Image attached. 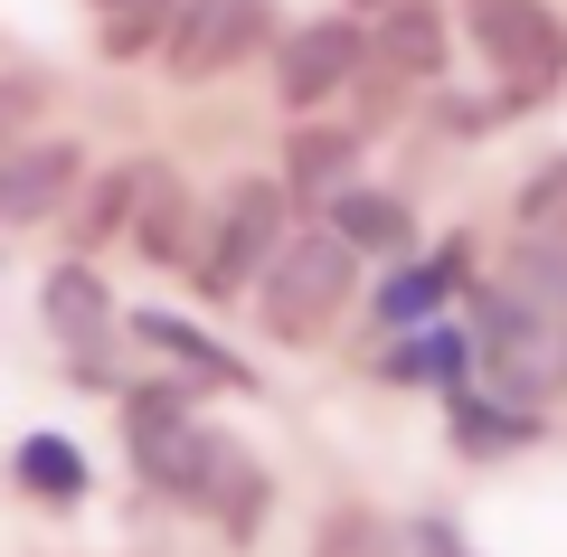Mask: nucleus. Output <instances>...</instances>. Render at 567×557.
<instances>
[{"instance_id":"nucleus-7","label":"nucleus","mask_w":567,"mask_h":557,"mask_svg":"<svg viewBox=\"0 0 567 557\" xmlns=\"http://www.w3.org/2000/svg\"><path fill=\"white\" fill-rule=\"evenodd\" d=\"M360 20H312V29H284L275 48V95L293 104V114H312V104H331L350 76H360Z\"/></svg>"},{"instance_id":"nucleus-8","label":"nucleus","mask_w":567,"mask_h":557,"mask_svg":"<svg viewBox=\"0 0 567 557\" xmlns=\"http://www.w3.org/2000/svg\"><path fill=\"white\" fill-rule=\"evenodd\" d=\"M76 179H85V142H66V133L10 142V152H0V227H39V218H58Z\"/></svg>"},{"instance_id":"nucleus-20","label":"nucleus","mask_w":567,"mask_h":557,"mask_svg":"<svg viewBox=\"0 0 567 557\" xmlns=\"http://www.w3.org/2000/svg\"><path fill=\"white\" fill-rule=\"evenodd\" d=\"M265 501H275V482H265V463L237 444V454H227V473H218V492H208V510H218L227 538H256V529H265Z\"/></svg>"},{"instance_id":"nucleus-4","label":"nucleus","mask_w":567,"mask_h":557,"mask_svg":"<svg viewBox=\"0 0 567 557\" xmlns=\"http://www.w3.org/2000/svg\"><path fill=\"white\" fill-rule=\"evenodd\" d=\"M464 29L483 66L502 76V104H539L567 76V29L548 20V0H464Z\"/></svg>"},{"instance_id":"nucleus-19","label":"nucleus","mask_w":567,"mask_h":557,"mask_svg":"<svg viewBox=\"0 0 567 557\" xmlns=\"http://www.w3.org/2000/svg\"><path fill=\"white\" fill-rule=\"evenodd\" d=\"M312 557H406V519H379V510H360V501H341V510L312 529Z\"/></svg>"},{"instance_id":"nucleus-26","label":"nucleus","mask_w":567,"mask_h":557,"mask_svg":"<svg viewBox=\"0 0 567 557\" xmlns=\"http://www.w3.org/2000/svg\"><path fill=\"white\" fill-rule=\"evenodd\" d=\"M360 10H388V0H360Z\"/></svg>"},{"instance_id":"nucleus-15","label":"nucleus","mask_w":567,"mask_h":557,"mask_svg":"<svg viewBox=\"0 0 567 557\" xmlns=\"http://www.w3.org/2000/svg\"><path fill=\"white\" fill-rule=\"evenodd\" d=\"M454 444H464L473 463H502V454H520L529 435H539V416H529V406H502L492 398V388H454Z\"/></svg>"},{"instance_id":"nucleus-18","label":"nucleus","mask_w":567,"mask_h":557,"mask_svg":"<svg viewBox=\"0 0 567 557\" xmlns=\"http://www.w3.org/2000/svg\"><path fill=\"white\" fill-rule=\"evenodd\" d=\"M10 482L39 501H85V454L66 435H20V454H10Z\"/></svg>"},{"instance_id":"nucleus-23","label":"nucleus","mask_w":567,"mask_h":557,"mask_svg":"<svg viewBox=\"0 0 567 557\" xmlns=\"http://www.w3.org/2000/svg\"><path fill=\"white\" fill-rule=\"evenodd\" d=\"M567 208V152L548 161V171H529V189H520V227L529 237H548V218Z\"/></svg>"},{"instance_id":"nucleus-25","label":"nucleus","mask_w":567,"mask_h":557,"mask_svg":"<svg viewBox=\"0 0 567 557\" xmlns=\"http://www.w3.org/2000/svg\"><path fill=\"white\" fill-rule=\"evenodd\" d=\"M548 237H558V246H567V208H558V218H548Z\"/></svg>"},{"instance_id":"nucleus-9","label":"nucleus","mask_w":567,"mask_h":557,"mask_svg":"<svg viewBox=\"0 0 567 557\" xmlns=\"http://www.w3.org/2000/svg\"><path fill=\"white\" fill-rule=\"evenodd\" d=\"M322 227L350 246V256H388V265L416 256V208H406L398 189H360V179H350V189L322 199Z\"/></svg>"},{"instance_id":"nucleus-24","label":"nucleus","mask_w":567,"mask_h":557,"mask_svg":"<svg viewBox=\"0 0 567 557\" xmlns=\"http://www.w3.org/2000/svg\"><path fill=\"white\" fill-rule=\"evenodd\" d=\"M29 114H39V85H0V133H20Z\"/></svg>"},{"instance_id":"nucleus-22","label":"nucleus","mask_w":567,"mask_h":557,"mask_svg":"<svg viewBox=\"0 0 567 557\" xmlns=\"http://www.w3.org/2000/svg\"><path fill=\"white\" fill-rule=\"evenodd\" d=\"M95 10L114 20V29H104V48H114V58H142V48L171 29V10H181V0H95Z\"/></svg>"},{"instance_id":"nucleus-10","label":"nucleus","mask_w":567,"mask_h":557,"mask_svg":"<svg viewBox=\"0 0 567 557\" xmlns=\"http://www.w3.org/2000/svg\"><path fill=\"white\" fill-rule=\"evenodd\" d=\"M133 340L162 359V369H181V388H246V359L218 350V340H208L199 321H181V312H142Z\"/></svg>"},{"instance_id":"nucleus-5","label":"nucleus","mask_w":567,"mask_h":557,"mask_svg":"<svg viewBox=\"0 0 567 557\" xmlns=\"http://www.w3.org/2000/svg\"><path fill=\"white\" fill-rule=\"evenodd\" d=\"M265 29H275L265 0H181L171 29H162V76L171 85H208V76H227L237 58H256Z\"/></svg>"},{"instance_id":"nucleus-3","label":"nucleus","mask_w":567,"mask_h":557,"mask_svg":"<svg viewBox=\"0 0 567 557\" xmlns=\"http://www.w3.org/2000/svg\"><path fill=\"white\" fill-rule=\"evenodd\" d=\"M293 237V199H284V179H237L218 199V218H208V237H199V283H208V302H237V293H256V275L275 265V246Z\"/></svg>"},{"instance_id":"nucleus-17","label":"nucleus","mask_w":567,"mask_h":557,"mask_svg":"<svg viewBox=\"0 0 567 557\" xmlns=\"http://www.w3.org/2000/svg\"><path fill=\"white\" fill-rule=\"evenodd\" d=\"M502 293H511V302H529V312H539L548 331L567 340V246H558V237H529L520 256L502 265Z\"/></svg>"},{"instance_id":"nucleus-1","label":"nucleus","mask_w":567,"mask_h":557,"mask_svg":"<svg viewBox=\"0 0 567 557\" xmlns=\"http://www.w3.org/2000/svg\"><path fill=\"white\" fill-rule=\"evenodd\" d=\"M350 293H360V256H350L331 227H303V237H284L275 265L256 275V321L284 350H303V340H322L331 321L350 312Z\"/></svg>"},{"instance_id":"nucleus-12","label":"nucleus","mask_w":567,"mask_h":557,"mask_svg":"<svg viewBox=\"0 0 567 557\" xmlns=\"http://www.w3.org/2000/svg\"><path fill=\"white\" fill-rule=\"evenodd\" d=\"M445 66V10L435 0H388L379 10V76L388 85H416Z\"/></svg>"},{"instance_id":"nucleus-2","label":"nucleus","mask_w":567,"mask_h":557,"mask_svg":"<svg viewBox=\"0 0 567 557\" xmlns=\"http://www.w3.org/2000/svg\"><path fill=\"white\" fill-rule=\"evenodd\" d=\"M473 379L492 388L502 406H529V416H548V398L567 388V340L548 331L529 302H511L502 283H492L483 302H473Z\"/></svg>"},{"instance_id":"nucleus-21","label":"nucleus","mask_w":567,"mask_h":557,"mask_svg":"<svg viewBox=\"0 0 567 557\" xmlns=\"http://www.w3.org/2000/svg\"><path fill=\"white\" fill-rule=\"evenodd\" d=\"M142 179H152V171H114V179L95 189V199L76 208V256H95L104 237H123V227H133V199H142Z\"/></svg>"},{"instance_id":"nucleus-16","label":"nucleus","mask_w":567,"mask_h":557,"mask_svg":"<svg viewBox=\"0 0 567 557\" xmlns=\"http://www.w3.org/2000/svg\"><path fill=\"white\" fill-rule=\"evenodd\" d=\"M379 369H388V379H406V388H464L473 379V340L454 331V321H425V331H406Z\"/></svg>"},{"instance_id":"nucleus-11","label":"nucleus","mask_w":567,"mask_h":557,"mask_svg":"<svg viewBox=\"0 0 567 557\" xmlns=\"http://www.w3.org/2000/svg\"><path fill=\"white\" fill-rule=\"evenodd\" d=\"M464 283V246H445V256H398L379 283V321L388 331H425V321L445 312V293Z\"/></svg>"},{"instance_id":"nucleus-14","label":"nucleus","mask_w":567,"mask_h":557,"mask_svg":"<svg viewBox=\"0 0 567 557\" xmlns=\"http://www.w3.org/2000/svg\"><path fill=\"white\" fill-rule=\"evenodd\" d=\"M133 246L152 265H189L199 256V218H189V189L171 171H152L142 179V199H133Z\"/></svg>"},{"instance_id":"nucleus-13","label":"nucleus","mask_w":567,"mask_h":557,"mask_svg":"<svg viewBox=\"0 0 567 557\" xmlns=\"http://www.w3.org/2000/svg\"><path fill=\"white\" fill-rule=\"evenodd\" d=\"M350 171H360V133L293 123V142H284V199H331V189H350Z\"/></svg>"},{"instance_id":"nucleus-6","label":"nucleus","mask_w":567,"mask_h":557,"mask_svg":"<svg viewBox=\"0 0 567 557\" xmlns=\"http://www.w3.org/2000/svg\"><path fill=\"white\" fill-rule=\"evenodd\" d=\"M39 312H48V331L66 340V359H76V388L95 379V388H114V359H104V340H114V293H104V275L95 265H58V275L39 283Z\"/></svg>"}]
</instances>
